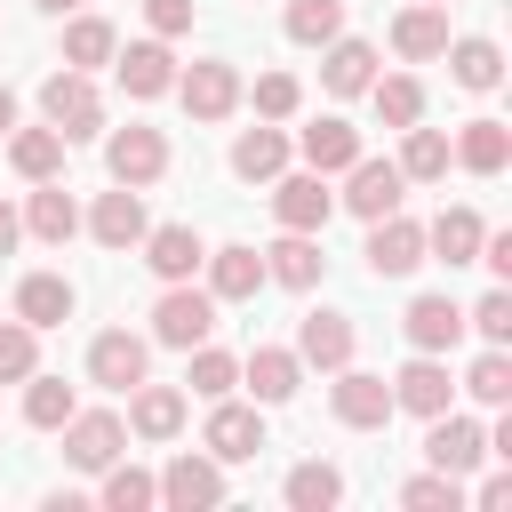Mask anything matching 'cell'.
<instances>
[{
    "label": "cell",
    "instance_id": "obj_25",
    "mask_svg": "<svg viewBox=\"0 0 512 512\" xmlns=\"http://www.w3.org/2000/svg\"><path fill=\"white\" fill-rule=\"evenodd\" d=\"M440 56H448V80H456V88H472V96H496V88H504V48H496L488 32H464V40H448Z\"/></svg>",
    "mask_w": 512,
    "mask_h": 512
},
{
    "label": "cell",
    "instance_id": "obj_50",
    "mask_svg": "<svg viewBox=\"0 0 512 512\" xmlns=\"http://www.w3.org/2000/svg\"><path fill=\"white\" fill-rule=\"evenodd\" d=\"M16 128V96H8V80H0V136Z\"/></svg>",
    "mask_w": 512,
    "mask_h": 512
},
{
    "label": "cell",
    "instance_id": "obj_18",
    "mask_svg": "<svg viewBox=\"0 0 512 512\" xmlns=\"http://www.w3.org/2000/svg\"><path fill=\"white\" fill-rule=\"evenodd\" d=\"M480 240H488V216H480V208H464V200H456V208H440V216L424 224V256H440L448 272H456V264H480Z\"/></svg>",
    "mask_w": 512,
    "mask_h": 512
},
{
    "label": "cell",
    "instance_id": "obj_33",
    "mask_svg": "<svg viewBox=\"0 0 512 512\" xmlns=\"http://www.w3.org/2000/svg\"><path fill=\"white\" fill-rule=\"evenodd\" d=\"M8 168L24 176V184H48V176H64V136L40 120V128H8Z\"/></svg>",
    "mask_w": 512,
    "mask_h": 512
},
{
    "label": "cell",
    "instance_id": "obj_23",
    "mask_svg": "<svg viewBox=\"0 0 512 512\" xmlns=\"http://www.w3.org/2000/svg\"><path fill=\"white\" fill-rule=\"evenodd\" d=\"M136 248H144V264H152V280H160V288H168V280H192V272H200V256H208V240H200L192 224H152Z\"/></svg>",
    "mask_w": 512,
    "mask_h": 512
},
{
    "label": "cell",
    "instance_id": "obj_26",
    "mask_svg": "<svg viewBox=\"0 0 512 512\" xmlns=\"http://www.w3.org/2000/svg\"><path fill=\"white\" fill-rule=\"evenodd\" d=\"M296 152H304V168H320V176H344V168L360 160V128H352L344 112H320V120L296 136Z\"/></svg>",
    "mask_w": 512,
    "mask_h": 512
},
{
    "label": "cell",
    "instance_id": "obj_11",
    "mask_svg": "<svg viewBox=\"0 0 512 512\" xmlns=\"http://www.w3.org/2000/svg\"><path fill=\"white\" fill-rule=\"evenodd\" d=\"M360 256H368V272H376V280H408V272L424 264V224L392 208V216H376V224H368V248H360Z\"/></svg>",
    "mask_w": 512,
    "mask_h": 512
},
{
    "label": "cell",
    "instance_id": "obj_30",
    "mask_svg": "<svg viewBox=\"0 0 512 512\" xmlns=\"http://www.w3.org/2000/svg\"><path fill=\"white\" fill-rule=\"evenodd\" d=\"M320 272H328L320 232H280V240L264 248V280H280V288H320Z\"/></svg>",
    "mask_w": 512,
    "mask_h": 512
},
{
    "label": "cell",
    "instance_id": "obj_16",
    "mask_svg": "<svg viewBox=\"0 0 512 512\" xmlns=\"http://www.w3.org/2000/svg\"><path fill=\"white\" fill-rule=\"evenodd\" d=\"M456 400V376H448V352H416L400 376H392V408H408V416H440Z\"/></svg>",
    "mask_w": 512,
    "mask_h": 512
},
{
    "label": "cell",
    "instance_id": "obj_48",
    "mask_svg": "<svg viewBox=\"0 0 512 512\" xmlns=\"http://www.w3.org/2000/svg\"><path fill=\"white\" fill-rule=\"evenodd\" d=\"M504 496H512V472H488V480H480V488H472V504H480V512H496V504H504Z\"/></svg>",
    "mask_w": 512,
    "mask_h": 512
},
{
    "label": "cell",
    "instance_id": "obj_46",
    "mask_svg": "<svg viewBox=\"0 0 512 512\" xmlns=\"http://www.w3.org/2000/svg\"><path fill=\"white\" fill-rule=\"evenodd\" d=\"M40 368V328H24V320H0V384H24Z\"/></svg>",
    "mask_w": 512,
    "mask_h": 512
},
{
    "label": "cell",
    "instance_id": "obj_9",
    "mask_svg": "<svg viewBox=\"0 0 512 512\" xmlns=\"http://www.w3.org/2000/svg\"><path fill=\"white\" fill-rule=\"evenodd\" d=\"M400 200H408V176H400L392 160H368V152H360V160L344 168V192H336V208H352L360 224H376V216H392Z\"/></svg>",
    "mask_w": 512,
    "mask_h": 512
},
{
    "label": "cell",
    "instance_id": "obj_45",
    "mask_svg": "<svg viewBox=\"0 0 512 512\" xmlns=\"http://www.w3.org/2000/svg\"><path fill=\"white\" fill-rule=\"evenodd\" d=\"M400 504L408 512H456L464 504V480L456 472H416V480H400Z\"/></svg>",
    "mask_w": 512,
    "mask_h": 512
},
{
    "label": "cell",
    "instance_id": "obj_21",
    "mask_svg": "<svg viewBox=\"0 0 512 512\" xmlns=\"http://www.w3.org/2000/svg\"><path fill=\"white\" fill-rule=\"evenodd\" d=\"M360 352V328H352V312H304V328H296V360L304 368H344Z\"/></svg>",
    "mask_w": 512,
    "mask_h": 512
},
{
    "label": "cell",
    "instance_id": "obj_36",
    "mask_svg": "<svg viewBox=\"0 0 512 512\" xmlns=\"http://www.w3.org/2000/svg\"><path fill=\"white\" fill-rule=\"evenodd\" d=\"M368 104H376L384 128H416V120H424V80H416V72H376V80H368Z\"/></svg>",
    "mask_w": 512,
    "mask_h": 512
},
{
    "label": "cell",
    "instance_id": "obj_2",
    "mask_svg": "<svg viewBox=\"0 0 512 512\" xmlns=\"http://www.w3.org/2000/svg\"><path fill=\"white\" fill-rule=\"evenodd\" d=\"M208 336H216V296L192 288V280H168L160 304H152V344L192 352V344H208Z\"/></svg>",
    "mask_w": 512,
    "mask_h": 512
},
{
    "label": "cell",
    "instance_id": "obj_38",
    "mask_svg": "<svg viewBox=\"0 0 512 512\" xmlns=\"http://www.w3.org/2000/svg\"><path fill=\"white\" fill-rule=\"evenodd\" d=\"M72 408H80V392H72L64 376H40V368L24 376V424H32V432H56Z\"/></svg>",
    "mask_w": 512,
    "mask_h": 512
},
{
    "label": "cell",
    "instance_id": "obj_8",
    "mask_svg": "<svg viewBox=\"0 0 512 512\" xmlns=\"http://www.w3.org/2000/svg\"><path fill=\"white\" fill-rule=\"evenodd\" d=\"M200 448L216 456V464H256L264 456V416L248 408V400H208V424H200Z\"/></svg>",
    "mask_w": 512,
    "mask_h": 512
},
{
    "label": "cell",
    "instance_id": "obj_10",
    "mask_svg": "<svg viewBox=\"0 0 512 512\" xmlns=\"http://www.w3.org/2000/svg\"><path fill=\"white\" fill-rule=\"evenodd\" d=\"M160 504H168V512H208V504H224V464H216L208 448L168 456V472H160Z\"/></svg>",
    "mask_w": 512,
    "mask_h": 512
},
{
    "label": "cell",
    "instance_id": "obj_20",
    "mask_svg": "<svg viewBox=\"0 0 512 512\" xmlns=\"http://www.w3.org/2000/svg\"><path fill=\"white\" fill-rule=\"evenodd\" d=\"M400 336H408L416 352H456V344H464V304H456V296H408Z\"/></svg>",
    "mask_w": 512,
    "mask_h": 512
},
{
    "label": "cell",
    "instance_id": "obj_7",
    "mask_svg": "<svg viewBox=\"0 0 512 512\" xmlns=\"http://www.w3.org/2000/svg\"><path fill=\"white\" fill-rule=\"evenodd\" d=\"M328 416H336L344 432H384V424H392V384L344 360V368H336V384H328Z\"/></svg>",
    "mask_w": 512,
    "mask_h": 512
},
{
    "label": "cell",
    "instance_id": "obj_40",
    "mask_svg": "<svg viewBox=\"0 0 512 512\" xmlns=\"http://www.w3.org/2000/svg\"><path fill=\"white\" fill-rule=\"evenodd\" d=\"M112 48H120V32H112L104 16H72V24H64V64H72V72L112 64Z\"/></svg>",
    "mask_w": 512,
    "mask_h": 512
},
{
    "label": "cell",
    "instance_id": "obj_15",
    "mask_svg": "<svg viewBox=\"0 0 512 512\" xmlns=\"http://www.w3.org/2000/svg\"><path fill=\"white\" fill-rule=\"evenodd\" d=\"M144 368H152V344H144L136 328H104V336L88 344V384H104V392L144 384Z\"/></svg>",
    "mask_w": 512,
    "mask_h": 512
},
{
    "label": "cell",
    "instance_id": "obj_12",
    "mask_svg": "<svg viewBox=\"0 0 512 512\" xmlns=\"http://www.w3.org/2000/svg\"><path fill=\"white\" fill-rule=\"evenodd\" d=\"M480 456H488V432H480L472 416H456V408L424 416V464H432V472H456V480H464Z\"/></svg>",
    "mask_w": 512,
    "mask_h": 512
},
{
    "label": "cell",
    "instance_id": "obj_14",
    "mask_svg": "<svg viewBox=\"0 0 512 512\" xmlns=\"http://www.w3.org/2000/svg\"><path fill=\"white\" fill-rule=\"evenodd\" d=\"M80 224H88V232H96V248H112V256H128V248L152 232V216H144V192H128V184L96 192V208H88Z\"/></svg>",
    "mask_w": 512,
    "mask_h": 512
},
{
    "label": "cell",
    "instance_id": "obj_1",
    "mask_svg": "<svg viewBox=\"0 0 512 512\" xmlns=\"http://www.w3.org/2000/svg\"><path fill=\"white\" fill-rule=\"evenodd\" d=\"M40 112H48V128H56L64 144H88V136L104 128V96H96V80L72 72V64L40 80Z\"/></svg>",
    "mask_w": 512,
    "mask_h": 512
},
{
    "label": "cell",
    "instance_id": "obj_35",
    "mask_svg": "<svg viewBox=\"0 0 512 512\" xmlns=\"http://www.w3.org/2000/svg\"><path fill=\"white\" fill-rule=\"evenodd\" d=\"M280 496H288L296 512H336V504H344V472H336V464H320V456H304V464H288Z\"/></svg>",
    "mask_w": 512,
    "mask_h": 512
},
{
    "label": "cell",
    "instance_id": "obj_43",
    "mask_svg": "<svg viewBox=\"0 0 512 512\" xmlns=\"http://www.w3.org/2000/svg\"><path fill=\"white\" fill-rule=\"evenodd\" d=\"M464 392H472L480 408H504V400H512V352H504V344H488V352L464 368Z\"/></svg>",
    "mask_w": 512,
    "mask_h": 512
},
{
    "label": "cell",
    "instance_id": "obj_37",
    "mask_svg": "<svg viewBox=\"0 0 512 512\" xmlns=\"http://www.w3.org/2000/svg\"><path fill=\"white\" fill-rule=\"evenodd\" d=\"M392 168H400L408 184H440V176H448V136H440V128H424V120H416V128H400V160H392Z\"/></svg>",
    "mask_w": 512,
    "mask_h": 512
},
{
    "label": "cell",
    "instance_id": "obj_41",
    "mask_svg": "<svg viewBox=\"0 0 512 512\" xmlns=\"http://www.w3.org/2000/svg\"><path fill=\"white\" fill-rule=\"evenodd\" d=\"M184 384H192L200 400H224V392L240 384V360L216 352V344H192V352H184Z\"/></svg>",
    "mask_w": 512,
    "mask_h": 512
},
{
    "label": "cell",
    "instance_id": "obj_52",
    "mask_svg": "<svg viewBox=\"0 0 512 512\" xmlns=\"http://www.w3.org/2000/svg\"><path fill=\"white\" fill-rule=\"evenodd\" d=\"M432 8H448V0H432Z\"/></svg>",
    "mask_w": 512,
    "mask_h": 512
},
{
    "label": "cell",
    "instance_id": "obj_22",
    "mask_svg": "<svg viewBox=\"0 0 512 512\" xmlns=\"http://www.w3.org/2000/svg\"><path fill=\"white\" fill-rule=\"evenodd\" d=\"M240 384L256 392V408H288L296 384H304V360H296L288 344H256V352L240 360Z\"/></svg>",
    "mask_w": 512,
    "mask_h": 512
},
{
    "label": "cell",
    "instance_id": "obj_5",
    "mask_svg": "<svg viewBox=\"0 0 512 512\" xmlns=\"http://www.w3.org/2000/svg\"><path fill=\"white\" fill-rule=\"evenodd\" d=\"M56 432H64V464L72 472H104L112 456H128V416H112V408H72Z\"/></svg>",
    "mask_w": 512,
    "mask_h": 512
},
{
    "label": "cell",
    "instance_id": "obj_34",
    "mask_svg": "<svg viewBox=\"0 0 512 512\" xmlns=\"http://www.w3.org/2000/svg\"><path fill=\"white\" fill-rule=\"evenodd\" d=\"M96 480H104V488H96L104 512H152V504H160V472H144V464H120V456H112Z\"/></svg>",
    "mask_w": 512,
    "mask_h": 512
},
{
    "label": "cell",
    "instance_id": "obj_31",
    "mask_svg": "<svg viewBox=\"0 0 512 512\" xmlns=\"http://www.w3.org/2000/svg\"><path fill=\"white\" fill-rule=\"evenodd\" d=\"M368 80H376V48L336 32V40L320 48V88H328V96H368Z\"/></svg>",
    "mask_w": 512,
    "mask_h": 512
},
{
    "label": "cell",
    "instance_id": "obj_13",
    "mask_svg": "<svg viewBox=\"0 0 512 512\" xmlns=\"http://www.w3.org/2000/svg\"><path fill=\"white\" fill-rule=\"evenodd\" d=\"M112 72H120V88L136 96V104H152V96H168L176 88V48L152 32V40H128V48H112Z\"/></svg>",
    "mask_w": 512,
    "mask_h": 512
},
{
    "label": "cell",
    "instance_id": "obj_44",
    "mask_svg": "<svg viewBox=\"0 0 512 512\" xmlns=\"http://www.w3.org/2000/svg\"><path fill=\"white\" fill-rule=\"evenodd\" d=\"M464 336H480V344H512V288H504V280L464 312Z\"/></svg>",
    "mask_w": 512,
    "mask_h": 512
},
{
    "label": "cell",
    "instance_id": "obj_17",
    "mask_svg": "<svg viewBox=\"0 0 512 512\" xmlns=\"http://www.w3.org/2000/svg\"><path fill=\"white\" fill-rule=\"evenodd\" d=\"M448 160H456L464 176H504V168H512V128L480 112V120H464V128L448 136Z\"/></svg>",
    "mask_w": 512,
    "mask_h": 512
},
{
    "label": "cell",
    "instance_id": "obj_47",
    "mask_svg": "<svg viewBox=\"0 0 512 512\" xmlns=\"http://www.w3.org/2000/svg\"><path fill=\"white\" fill-rule=\"evenodd\" d=\"M144 24H152L160 40H184V32H192V0H144Z\"/></svg>",
    "mask_w": 512,
    "mask_h": 512
},
{
    "label": "cell",
    "instance_id": "obj_49",
    "mask_svg": "<svg viewBox=\"0 0 512 512\" xmlns=\"http://www.w3.org/2000/svg\"><path fill=\"white\" fill-rule=\"evenodd\" d=\"M16 240H24V216L0 200V256H16Z\"/></svg>",
    "mask_w": 512,
    "mask_h": 512
},
{
    "label": "cell",
    "instance_id": "obj_19",
    "mask_svg": "<svg viewBox=\"0 0 512 512\" xmlns=\"http://www.w3.org/2000/svg\"><path fill=\"white\" fill-rule=\"evenodd\" d=\"M200 264H208V296H216V304H248V296L264 288V248H248V240L208 248Z\"/></svg>",
    "mask_w": 512,
    "mask_h": 512
},
{
    "label": "cell",
    "instance_id": "obj_42",
    "mask_svg": "<svg viewBox=\"0 0 512 512\" xmlns=\"http://www.w3.org/2000/svg\"><path fill=\"white\" fill-rule=\"evenodd\" d=\"M240 104H256V120H296L304 112V80L296 72H264L256 88H240Z\"/></svg>",
    "mask_w": 512,
    "mask_h": 512
},
{
    "label": "cell",
    "instance_id": "obj_29",
    "mask_svg": "<svg viewBox=\"0 0 512 512\" xmlns=\"http://www.w3.org/2000/svg\"><path fill=\"white\" fill-rule=\"evenodd\" d=\"M72 304H80V296H72V280H64V272H24V280H16V320H24V328H40V336H48V328H64V320H72Z\"/></svg>",
    "mask_w": 512,
    "mask_h": 512
},
{
    "label": "cell",
    "instance_id": "obj_28",
    "mask_svg": "<svg viewBox=\"0 0 512 512\" xmlns=\"http://www.w3.org/2000/svg\"><path fill=\"white\" fill-rule=\"evenodd\" d=\"M24 232H32L40 248H64V240L80 232V200H72L56 176H48V184H32V192H24Z\"/></svg>",
    "mask_w": 512,
    "mask_h": 512
},
{
    "label": "cell",
    "instance_id": "obj_3",
    "mask_svg": "<svg viewBox=\"0 0 512 512\" xmlns=\"http://www.w3.org/2000/svg\"><path fill=\"white\" fill-rule=\"evenodd\" d=\"M240 88H248V80H240V64H232V56H200V64H184V72H176V88H168V96H176L192 120H232V112H240Z\"/></svg>",
    "mask_w": 512,
    "mask_h": 512
},
{
    "label": "cell",
    "instance_id": "obj_24",
    "mask_svg": "<svg viewBox=\"0 0 512 512\" xmlns=\"http://www.w3.org/2000/svg\"><path fill=\"white\" fill-rule=\"evenodd\" d=\"M128 432L136 440H176L184 432V384H128Z\"/></svg>",
    "mask_w": 512,
    "mask_h": 512
},
{
    "label": "cell",
    "instance_id": "obj_39",
    "mask_svg": "<svg viewBox=\"0 0 512 512\" xmlns=\"http://www.w3.org/2000/svg\"><path fill=\"white\" fill-rule=\"evenodd\" d=\"M280 32H288L296 48H328V40L344 32V0H288Z\"/></svg>",
    "mask_w": 512,
    "mask_h": 512
},
{
    "label": "cell",
    "instance_id": "obj_32",
    "mask_svg": "<svg viewBox=\"0 0 512 512\" xmlns=\"http://www.w3.org/2000/svg\"><path fill=\"white\" fill-rule=\"evenodd\" d=\"M392 48H400L408 64H432V56L448 48V8H432V0L400 8V16H392Z\"/></svg>",
    "mask_w": 512,
    "mask_h": 512
},
{
    "label": "cell",
    "instance_id": "obj_4",
    "mask_svg": "<svg viewBox=\"0 0 512 512\" xmlns=\"http://www.w3.org/2000/svg\"><path fill=\"white\" fill-rule=\"evenodd\" d=\"M104 176H112V184H128V192L160 184V176H168V136H160V128H144V120L112 128V136H104Z\"/></svg>",
    "mask_w": 512,
    "mask_h": 512
},
{
    "label": "cell",
    "instance_id": "obj_51",
    "mask_svg": "<svg viewBox=\"0 0 512 512\" xmlns=\"http://www.w3.org/2000/svg\"><path fill=\"white\" fill-rule=\"evenodd\" d=\"M32 8H40V16H72L80 0H32Z\"/></svg>",
    "mask_w": 512,
    "mask_h": 512
},
{
    "label": "cell",
    "instance_id": "obj_6",
    "mask_svg": "<svg viewBox=\"0 0 512 512\" xmlns=\"http://www.w3.org/2000/svg\"><path fill=\"white\" fill-rule=\"evenodd\" d=\"M272 216H280V232H328V216H336L328 176L320 168H280L272 176Z\"/></svg>",
    "mask_w": 512,
    "mask_h": 512
},
{
    "label": "cell",
    "instance_id": "obj_27",
    "mask_svg": "<svg viewBox=\"0 0 512 512\" xmlns=\"http://www.w3.org/2000/svg\"><path fill=\"white\" fill-rule=\"evenodd\" d=\"M280 168H288V128L280 120H256V128L232 136V176L240 184H272Z\"/></svg>",
    "mask_w": 512,
    "mask_h": 512
}]
</instances>
